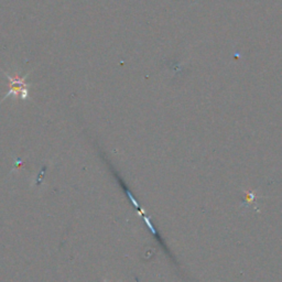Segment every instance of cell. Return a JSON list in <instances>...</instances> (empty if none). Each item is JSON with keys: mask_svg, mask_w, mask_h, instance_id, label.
<instances>
[{"mask_svg": "<svg viewBox=\"0 0 282 282\" xmlns=\"http://www.w3.org/2000/svg\"><path fill=\"white\" fill-rule=\"evenodd\" d=\"M5 75L9 78L10 80V91L9 93L5 95V98L9 97L11 95L13 96H20L21 99H25L29 95V91L26 89V84H25V76H19L18 74H13V76L9 75L8 73H5Z\"/></svg>", "mask_w": 282, "mask_h": 282, "instance_id": "obj_1", "label": "cell"}]
</instances>
